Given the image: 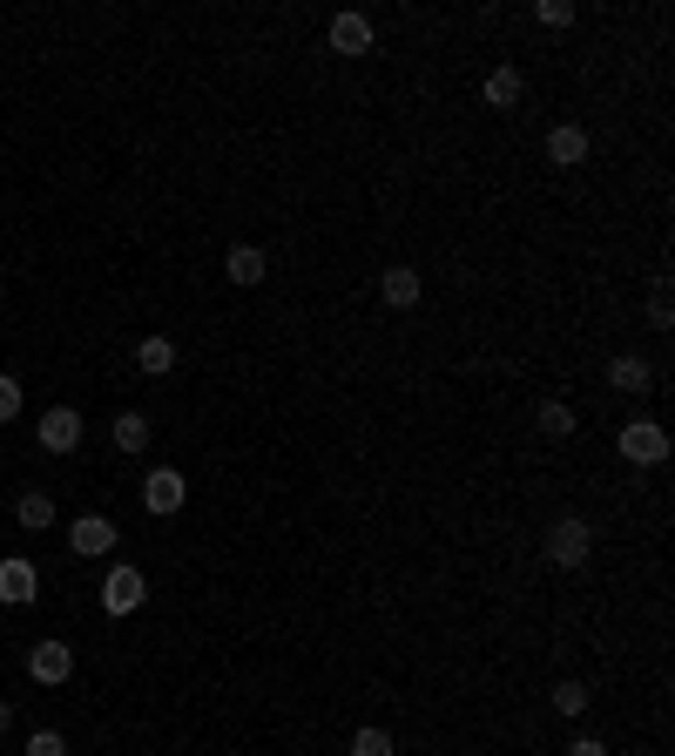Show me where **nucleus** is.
Wrapping results in <instances>:
<instances>
[{
    "instance_id": "1",
    "label": "nucleus",
    "mask_w": 675,
    "mask_h": 756,
    "mask_svg": "<svg viewBox=\"0 0 675 756\" xmlns=\"http://www.w3.org/2000/svg\"><path fill=\"white\" fill-rule=\"evenodd\" d=\"M615 446H621V460H635V466H662V460H668V432H662L655 419H628V426L615 432Z\"/></svg>"
},
{
    "instance_id": "2",
    "label": "nucleus",
    "mask_w": 675,
    "mask_h": 756,
    "mask_svg": "<svg viewBox=\"0 0 675 756\" xmlns=\"http://www.w3.org/2000/svg\"><path fill=\"white\" fill-rule=\"evenodd\" d=\"M587 554H594V527H587V521H574V513H568V521L547 527V561H554V568H581Z\"/></svg>"
},
{
    "instance_id": "3",
    "label": "nucleus",
    "mask_w": 675,
    "mask_h": 756,
    "mask_svg": "<svg viewBox=\"0 0 675 756\" xmlns=\"http://www.w3.org/2000/svg\"><path fill=\"white\" fill-rule=\"evenodd\" d=\"M142 594H149L142 568H115V574L102 581V608H108V615H136V608H142Z\"/></svg>"
},
{
    "instance_id": "4",
    "label": "nucleus",
    "mask_w": 675,
    "mask_h": 756,
    "mask_svg": "<svg viewBox=\"0 0 675 756\" xmlns=\"http://www.w3.org/2000/svg\"><path fill=\"white\" fill-rule=\"evenodd\" d=\"M27 675H34L42 689L68 683V675H74V655H68V642H42V649H27Z\"/></svg>"
},
{
    "instance_id": "5",
    "label": "nucleus",
    "mask_w": 675,
    "mask_h": 756,
    "mask_svg": "<svg viewBox=\"0 0 675 756\" xmlns=\"http://www.w3.org/2000/svg\"><path fill=\"white\" fill-rule=\"evenodd\" d=\"M34 594H42V574H34V561L8 554V561H0V602L21 608V602H34Z\"/></svg>"
},
{
    "instance_id": "6",
    "label": "nucleus",
    "mask_w": 675,
    "mask_h": 756,
    "mask_svg": "<svg viewBox=\"0 0 675 756\" xmlns=\"http://www.w3.org/2000/svg\"><path fill=\"white\" fill-rule=\"evenodd\" d=\"M183 493H189V487H183V473H176V466H155L149 480H142V507H149V513H176Z\"/></svg>"
},
{
    "instance_id": "7",
    "label": "nucleus",
    "mask_w": 675,
    "mask_h": 756,
    "mask_svg": "<svg viewBox=\"0 0 675 756\" xmlns=\"http://www.w3.org/2000/svg\"><path fill=\"white\" fill-rule=\"evenodd\" d=\"M42 446L48 453H74V446H82V412H74V406L42 412Z\"/></svg>"
},
{
    "instance_id": "8",
    "label": "nucleus",
    "mask_w": 675,
    "mask_h": 756,
    "mask_svg": "<svg viewBox=\"0 0 675 756\" xmlns=\"http://www.w3.org/2000/svg\"><path fill=\"white\" fill-rule=\"evenodd\" d=\"M68 547L95 561V554H108V547H115V521H102V513H82V521L68 527Z\"/></svg>"
},
{
    "instance_id": "9",
    "label": "nucleus",
    "mask_w": 675,
    "mask_h": 756,
    "mask_svg": "<svg viewBox=\"0 0 675 756\" xmlns=\"http://www.w3.org/2000/svg\"><path fill=\"white\" fill-rule=\"evenodd\" d=\"M547 163H561V170L587 163V129H581V123H561V129L547 136Z\"/></svg>"
},
{
    "instance_id": "10",
    "label": "nucleus",
    "mask_w": 675,
    "mask_h": 756,
    "mask_svg": "<svg viewBox=\"0 0 675 756\" xmlns=\"http://www.w3.org/2000/svg\"><path fill=\"white\" fill-rule=\"evenodd\" d=\"M379 291H385L392 311H412V304H419V270H412V264H392V270L379 277Z\"/></svg>"
},
{
    "instance_id": "11",
    "label": "nucleus",
    "mask_w": 675,
    "mask_h": 756,
    "mask_svg": "<svg viewBox=\"0 0 675 756\" xmlns=\"http://www.w3.org/2000/svg\"><path fill=\"white\" fill-rule=\"evenodd\" d=\"M331 48H338V55H365V48H372V21H365V14H338V21H331Z\"/></svg>"
},
{
    "instance_id": "12",
    "label": "nucleus",
    "mask_w": 675,
    "mask_h": 756,
    "mask_svg": "<svg viewBox=\"0 0 675 756\" xmlns=\"http://www.w3.org/2000/svg\"><path fill=\"white\" fill-rule=\"evenodd\" d=\"M608 385H615V392H649V385H655L649 358H615V365H608Z\"/></svg>"
},
{
    "instance_id": "13",
    "label": "nucleus",
    "mask_w": 675,
    "mask_h": 756,
    "mask_svg": "<svg viewBox=\"0 0 675 756\" xmlns=\"http://www.w3.org/2000/svg\"><path fill=\"white\" fill-rule=\"evenodd\" d=\"M136 365H142L149 379L176 372V345H170V338H142V345H136Z\"/></svg>"
},
{
    "instance_id": "14",
    "label": "nucleus",
    "mask_w": 675,
    "mask_h": 756,
    "mask_svg": "<svg viewBox=\"0 0 675 756\" xmlns=\"http://www.w3.org/2000/svg\"><path fill=\"white\" fill-rule=\"evenodd\" d=\"M223 270H230V284H264V251H251V244H236Z\"/></svg>"
},
{
    "instance_id": "15",
    "label": "nucleus",
    "mask_w": 675,
    "mask_h": 756,
    "mask_svg": "<svg viewBox=\"0 0 675 756\" xmlns=\"http://www.w3.org/2000/svg\"><path fill=\"white\" fill-rule=\"evenodd\" d=\"M521 102V68H493L487 74V108H513Z\"/></svg>"
},
{
    "instance_id": "16",
    "label": "nucleus",
    "mask_w": 675,
    "mask_h": 756,
    "mask_svg": "<svg viewBox=\"0 0 675 756\" xmlns=\"http://www.w3.org/2000/svg\"><path fill=\"white\" fill-rule=\"evenodd\" d=\"M14 513H21V527H34V534L55 527V500H48V493H21V500H14Z\"/></svg>"
},
{
    "instance_id": "17",
    "label": "nucleus",
    "mask_w": 675,
    "mask_h": 756,
    "mask_svg": "<svg viewBox=\"0 0 675 756\" xmlns=\"http://www.w3.org/2000/svg\"><path fill=\"white\" fill-rule=\"evenodd\" d=\"M534 426H540V432H547V440H568V432H574V412H568V406H561V399H547V406H540V412H534Z\"/></svg>"
},
{
    "instance_id": "18",
    "label": "nucleus",
    "mask_w": 675,
    "mask_h": 756,
    "mask_svg": "<svg viewBox=\"0 0 675 756\" xmlns=\"http://www.w3.org/2000/svg\"><path fill=\"white\" fill-rule=\"evenodd\" d=\"M115 446L142 453V446H149V419H142V412H123V419H115Z\"/></svg>"
},
{
    "instance_id": "19",
    "label": "nucleus",
    "mask_w": 675,
    "mask_h": 756,
    "mask_svg": "<svg viewBox=\"0 0 675 756\" xmlns=\"http://www.w3.org/2000/svg\"><path fill=\"white\" fill-rule=\"evenodd\" d=\"M27 756H68V736H61V730H34V736H27Z\"/></svg>"
},
{
    "instance_id": "20",
    "label": "nucleus",
    "mask_w": 675,
    "mask_h": 756,
    "mask_svg": "<svg viewBox=\"0 0 675 756\" xmlns=\"http://www.w3.org/2000/svg\"><path fill=\"white\" fill-rule=\"evenodd\" d=\"M351 756H392V736L385 730H359V736H351Z\"/></svg>"
},
{
    "instance_id": "21",
    "label": "nucleus",
    "mask_w": 675,
    "mask_h": 756,
    "mask_svg": "<svg viewBox=\"0 0 675 756\" xmlns=\"http://www.w3.org/2000/svg\"><path fill=\"white\" fill-rule=\"evenodd\" d=\"M554 709H561V716H581V709H587V689H581V683H561V689H554Z\"/></svg>"
},
{
    "instance_id": "22",
    "label": "nucleus",
    "mask_w": 675,
    "mask_h": 756,
    "mask_svg": "<svg viewBox=\"0 0 675 756\" xmlns=\"http://www.w3.org/2000/svg\"><path fill=\"white\" fill-rule=\"evenodd\" d=\"M21 412V379H8V372H0V426H8Z\"/></svg>"
},
{
    "instance_id": "23",
    "label": "nucleus",
    "mask_w": 675,
    "mask_h": 756,
    "mask_svg": "<svg viewBox=\"0 0 675 756\" xmlns=\"http://www.w3.org/2000/svg\"><path fill=\"white\" fill-rule=\"evenodd\" d=\"M649 325H655V332H668V284H655V291H649Z\"/></svg>"
},
{
    "instance_id": "24",
    "label": "nucleus",
    "mask_w": 675,
    "mask_h": 756,
    "mask_svg": "<svg viewBox=\"0 0 675 756\" xmlns=\"http://www.w3.org/2000/svg\"><path fill=\"white\" fill-rule=\"evenodd\" d=\"M534 14H540L547 27H568V21H574V8H568V0H540V8H534Z\"/></svg>"
},
{
    "instance_id": "25",
    "label": "nucleus",
    "mask_w": 675,
    "mask_h": 756,
    "mask_svg": "<svg viewBox=\"0 0 675 756\" xmlns=\"http://www.w3.org/2000/svg\"><path fill=\"white\" fill-rule=\"evenodd\" d=\"M568 756H608V743H594V736H574V743H568Z\"/></svg>"
},
{
    "instance_id": "26",
    "label": "nucleus",
    "mask_w": 675,
    "mask_h": 756,
    "mask_svg": "<svg viewBox=\"0 0 675 756\" xmlns=\"http://www.w3.org/2000/svg\"><path fill=\"white\" fill-rule=\"evenodd\" d=\"M8 716H14V709H8V702H0V730H8Z\"/></svg>"
}]
</instances>
